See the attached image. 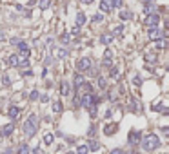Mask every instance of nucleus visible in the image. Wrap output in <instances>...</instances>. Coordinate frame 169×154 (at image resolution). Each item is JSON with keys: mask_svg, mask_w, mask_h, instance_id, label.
Listing matches in <instances>:
<instances>
[{"mask_svg": "<svg viewBox=\"0 0 169 154\" xmlns=\"http://www.w3.org/2000/svg\"><path fill=\"white\" fill-rule=\"evenodd\" d=\"M100 9H102V11H106V13H107V11H111V6H109V4H107V2H106V0H102V2H100Z\"/></svg>", "mask_w": 169, "mask_h": 154, "instance_id": "28", "label": "nucleus"}, {"mask_svg": "<svg viewBox=\"0 0 169 154\" xmlns=\"http://www.w3.org/2000/svg\"><path fill=\"white\" fill-rule=\"evenodd\" d=\"M102 20H104V17H102L100 13H95L93 17H91V22H93V24H100Z\"/></svg>", "mask_w": 169, "mask_h": 154, "instance_id": "24", "label": "nucleus"}, {"mask_svg": "<svg viewBox=\"0 0 169 154\" xmlns=\"http://www.w3.org/2000/svg\"><path fill=\"white\" fill-rule=\"evenodd\" d=\"M51 109H53V113H62L64 111V105H62V102L60 100H56V102H53V105H51Z\"/></svg>", "mask_w": 169, "mask_h": 154, "instance_id": "14", "label": "nucleus"}, {"mask_svg": "<svg viewBox=\"0 0 169 154\" xmlns=\"http://www.w3.org/2000/svg\"><path fill=\"white\" fill-rule=\"evenodd\" d=\"M60 40H62V44H69L71 37H69V35H62V37H60Z\"/></svg>", "mask_w": 169, "mask_h": 154, "instance_id": "35", "label": "nucleus"}, {"mask_svg": "<svg viewBox=\"0 0 169 154\" xmlns=\"http://www.w3.org/2000/svg\"><path fill=\"white\" fill-rule=\"evenodd\" d=\"M18 42H20V38H11V40H9V44H11V45H17Z\"/></svg>", "mask_w": 169, "mask_h": 154, "instance_id": "43", "label": "nucleus"}, {"mask_svg": "<svg viewBox=\"0 0 169 154\" xmlns=\"http://www.w3.org/2000/svg\"><path fill=\"white\" fill-rule=\"evenodd\" d=\"M69 93H71L69 83H67V82H62V83H60V94H62V96H67Z\"/></svg>", "mask_w": 169, "mask_h": 154, "instance_id": "12", "label": "nucleus"}, {"mask_svg": "<svg viewBox=\"0 0 169 154\" xmlns=\"http://www.w3.org/2000/svg\"><path fill=\"white\" fill-rule=\"evenodd\" d=\"M37 98H38V91L35 89V91H31V94H29V100H31V102H35Z\"/></svg>", "mask_w": 169, "mask_h": 154, "instance_id": "33", "label": "nucleus"}, {"mask_svg": "<svg viewBox=\"0 0 169 154\" xmlns=\"http://www.w3.org/2000/svg\"><path fill=\"white\" fill-rule=\"evenodd\" d=\"M116 129H118V125H116V123H107V125L104 127V134H106V136H111V134H115V133H116Z\"/></svg>", "mask_w": 169, "mask_h": 154, "instance_id": "10", "label": "nucleus"}, {"mask_svg": "<svg viewBox=\"0 0 169 154\" xmlns=\"http://www.w3.org/2000/svg\"><path fill=\"white\" fill-rule=\"evenodd\" d=\"M17 154H29V145H27V143H20Z\"/></svg>", "mask_w": 169, "mask_h": 154, "instance_id": "18", "label": "nucleus"}, {"mask_svg": "<svg viewBox=\"0 0 169 154\" xmlns=\"http://www.w3.org/2000/svg\"><path fill=\"white\" fill-rule=\"evenodd\" d=\"M53 141H55V136H53V133H47V134L44 136V143H46V145H51Z\"/></svg>", "mask_w": 169, "mask_h": 154, "instance_id": "21", "label": "nucleus"}, {"mask_svg": "<svg viewBox=\"0 0 169 154\" xmlns=\"http://www.w3.org/2000/svg\"><path fill=\"white\" fill-rule=\"evenodd\" d=\"M2 83L7 87V85H11V78L7 76V75H2Z\"/></svg>", "mask_w": 169, "mask_h": 154, "instance_id": "32", "label": "nucleus"}, {"mask_svg": "<svg viewBox=\"0 0 169 154\" xmlns=\"http://www.w3.org/2000/svg\"><path fill=\"white\" fill-rule=\"evenodd\" d=\"M82 82H84V76H82L80 73H76V75H75V89L80 87V83H82Z\"/></svg>", "mask_w": 169, "mask_h": 154, "instance_id": "23", "label": "nucleus"}, {"mask_svg": "<svg viewBox=\"0 0 169 154\" xmlns=\"http://www.w3.org/2000/svg\"><path fill=\"white\" fill-rule=\"evenodd\" d=\"M87 152H89L87 145H86V143H82V145H78V147H76V152L75 154H87Z\"/></svg>", "mask_w": 169, "mask_h": 154, "instance_id": "20", "label": "nucleus"}, {"mask_svg": "<svg viewBox=\"0 0 169 154\" xmlns=\"http://www.w3.org/2000/svg\"><path fill=\"white\" fill-rule=\"evenodd\" d=\"M6 65L7 67H17L18 65V56L17 55H9V56L6 58Z\"/></svg>", "mask_w": 169, "mask_h": 154, "instance_id": "9", "label": "nucleus"}, {"mask_svg": "<svg viewBox=\"0 0 169 154\" xmlns=\"http://www.w3.org/2000/svg\"><path fill=\"white\" fill-rule=\"evenodd\" d=\"M47 100H49V96H47V94H42V96H40V102H42V103H46Z\"/></svg>", "mask_w": 169, "mask_h": 154, "instance_id": "42", "label": "nucleus"}, {"mask_svg": "<svg viewBox=\"0 0 169 154\" xmlns=\"http://www.w3.org/2000/svg\"><path fill=\"white\" fill-rule=\"evenodd\" d=\"M133 83H135V85H140V83H142V78L138 76V75H135V78H133Z\"/></svg>", "mask_w": 169, "mask_h": 154, "instance_id": "37", "label": "nucleus"}, {"mask_svg": "<svg viewBox=\"0 0 169 154\" xmlns=\"http://www.w3.org/2000/svg\"><path fill=\"white\" fill-rule=\"evenodd\" d=\"M87 149H89L91 152H98V151H100V143H98L96 140H91L89 145H87Z\"/></svg>", "mask_w": 169, "mask_h": 154, "instance_id": "15", "label": "nucleus"}, {"mask_svg": "<svg viewBox=\"0 0 169 154\" xmlns=\"http://www.w3.org/2000/svg\"><path fill=\"white\" fill-rule=\"evenodd\" d=\"M20 114V107L17 105H9V109H7V116H9V120H17Z\"/></svg>", "mask_w": 169, "mask_h": 154, "instance_id": "7", "label": "nucleus"}, {"mask_svg": "<svg viewBox=\"0 0 169 154\" xmlns=\"http://www.w3.org/2000/svg\"><path fill=\"white\" fill-rule=\"evenodd\" d=\"M129 103H131V109H133V111H142V105H138V102H136V100H131Z\"/></svg>", "mask_w": 169, "mask_h": 154, "instance_id": "30", "label": "nucleus"}, {"mask_svg": "<svg viewBox=\"0 0 169 154\" xmlns=\"http://www.w3.org/2000/svg\"><path fill=\"white\" fill-rule=\"evenodd\" d=\"M13 152V151H11V147H9V149H6V151H4V154H11Z\"/></svg>", "mask_w": 169, "mask_h": 154, "instance_id": "47", "label": "nucleus"}, {"mask_svg": "<svg viewBox=\"0 0 169 154\" xmlns=\"http://www.w3.org/2000/svg\"><path fill=\"white\" fill-rule=\"evenodd\" d=\"M67 55H69V51H67L66 47H60V49H58V58H66Z\"/></svg>", "mask_w": 169, "mask_h": 154, "instance_id": "29", "label": "nucleus"}, {"mask_svg": "<svg viewBox=\"0 0 169 154\" xmlns=\"http://www.w3.org/2000/svg\"><path fill=\"white\" fill-rule=\"evenodd\" d=\"M4 40H6V35H4V33H0V42H4Z\"/></svg>", "mask_w": 169, "mask_h": 154, "instance_id": "46", "label": "nucleus"}, {"mask_svg": "<svg viewBox=\"0 0 169 154\" xmlns=\"http://www.w3.org/2000/svg\"><path fill=\"white\" fill-rule=\"evenodd\" d=\"M86 22H87L86 13H78V15H76V25H84Z\"/></svg>", "mask_w": 169, "mask_h": 154, "instance_id": "17", "label": "nucleus"}, {"mask_svg": "<svg viewBox=\"0 0 169 154\" xmlns=\"http://www.w3.org/2000/svg\"><path fill=\"white\" fill-rule=\"evenodd\" d=\"M140 140H142V134H140L138 131H131V133H129V136H127L129 145H138V143H140Z\"/></svg>", "mask_w": 169, "mask_h": 154, "instance_id": "6", "label": "nucleus"}, {"mask_svg": "<svg viewBox=\"0 0 169 154\" xmlns=\"http://www.w3.org/2000/svg\"><path fill=\"white\" fill-rule=\"evenodd\" d=\"M38 125H40V118L38 114H29V118L24 121V125H22V133L26 138H33V136L37 134L38 131Z\"/></svg>", "mask_w": 169, "mask_h": 154, "instance_id": "1", "label": "nucleus"}, {"mask_svg": "<svg viewBox=\"0 0 169 154\" xmlns=\"http://www.w3.org/2000/svg\"><path fill=\"white\" fill-rule=\"evenodd\" d=\"M53 62H55V58H53V56H47V58H46V62H44V64H46V65H51Z\"/></svg>", "mask_w": 169, "mask_h": 154, "instance_id": "40", "label": "nucleus"}, {"mask_svg": "<svg viewBox=\"0 0 169 154\" xmlns=\"http://www.w3.org/2000/svg\"><path fill=\"white\" fill-rule=\"evenodd\" d=\"M33 154H42V151H40V149H38V147H37V149L33 151Z\"/></svg>", "mask_w": 169, "mask_h": 154, "instance_id": "45", "label": "nucleus"}, {"mask_svg": "<svg viewBox=\"0 0 169 154\" xmlns=\"http://www.w3.org/2000/svg\"><path fill=\"white\" fill-rule=\"evenodd\" d=\"M98 87L100 89H106V78H98Z\"/></svg>", "mask_w": 169, "mask_h": 154, "instance_id": "34", "label": "nucleus"}, {"mask_svg": "<svg viewBox=\"0 0 169 154\" xmlns=\"http://www.w3.org/2000/svg\"><path fill=\"white\" fill-rule=\"evenodd\" d=\"M109 154H124V151L122 149H113V151H109Z\"/></svg>", "mask_w": 169, "mask_h": 154, "instance_id": "41", "label": "nucleus"}, {"mask_svg": "<svg viewBox=\"0 0 169 154\" xmlns=\"http://www.w3.org/2000/svg\"><path fill=\"white\" fill-rule=\"evenodd\" d=\"M93 0H82V4H91Z\"/></svg>", "mask_w": 169, "mask_h": 154, "instance_id": "48", "label": "nucleus"}, {"mask_svg": "<svg viewBox=\"0 0 169 154\" xmlns=\"http://www.w3.org/2000/svg\"><path fill=\"white\" fill-rule=\"evenodd\" d=\"M144 24H146L147 27H158V24H160V15H156V13L147 15L146 20H144Z\"/></svg>", "mask_w": 169, "mask_h": 154, "instance_id": "5", "label": "nucleus"}, {"mask_svg": "<svg viewBox=\"0 0 169 154\" xmlns=\"http://www.w3.org/2000/svg\"><path fill=\"white\" fill-rule=\"evenodd\" d=\"M95 133H96V127H95V125H91V127H89V133H87V136H89V138H93Z\"/></svg>", "mask_w": 169, "mask_h": 154, "instance_id": "38", "label": "nucleus"}, {"mask_svg": "<svg viewBox=\"0 0 169 154\" xmlns=\"http://www.w3.org/2000/svg\"><path fill=\"white\" fill-rule=\"evenodd\" d=\"M13 131H15V125H13V123H7V125H4V127L0 129V136H11Z\"/></svg>", "mask_w": 169, "mask_h": 154, "instance_id": "8", "label": "nucleus"}, {"mask_svg": "<svg viewBox=\"0 0 169 154\" xmlns=\"http://www.w3.org/2000/svg\"><path fill=\"white\" fill-rule=\"evenodd\" d=\"M109 76H111V78H116V76H118V69H116V67H113L111 71H109Z\"/></svg>", "mask_w": 169, "mask_h": 154, "instance_id": "36", "label": "nucleus"}, {"mask_svg": "<svg viewBox=\"0 0 169 154\" xmlns=\"http://www.w3.org/2000/svg\"><path fill=\"white\" fill-rule=\"evenodd\" d=\"M146 60H147L149 64H156V60H158V56H156L155 53H149V55H146Z\"/></svg>", "mask_w": 169, "mask_h": 154, "instance_id": "25", "label": "nucleus"}, {"mask_svg": "<svg viewBox=\"0 0 169 154\" xmlns=\"http://www.w3.org/2000/svg\"><path fill=\"white\" fill-rule=\"evenodd\" d=\"M164 47H166V42H164V40H156L155 49H156V51H160V49H164Z\"/></svg>", "mask_w": 169, "mask_h": 154, "instance_id": "31", "label": "nucleus"}, {"mask_svg": "<svg viewBox=\"0 0 169 154\" xmlns=\"http://www.w3.org/2000/svg\"><path fill=\"white\" fill-rule=\"evenodd\" d=\"M147 37H149L151 40L156 42V40H160V38H166V37H167V31H166V29L162 31V29H158V27H149Z\"/></svg>", "mask_w": 169, "mask_h": 154, "instance_id": "3", "label": "nucleus"}, {"mask_svg": "<svg viewBox=\"0 0 169 154\" xmlns=\"http://www.w3.org/2000/svg\"><path fill=\"white\" fill-rule=\"evenodd\" d=\"M122 6H124V0H111V7L122 9Z\"/></svg>", "mask_w": 169, "mask_h": 154, "instance_id": "26", "label": "nucleus"}, {"mask_svg": "<svg viewBox=\"0 0 169 154\" xmlns=\"http://www.w3.org/2000/svg\"><path fill=\"white\" fill-rule=\"evenodd\" d=\"M49 4H51V0H38V7L40 9H49Z\"/></svg>", "mask_w": 169, "mask_h": 154, "instance_id": "22", "label": "nucleus"}, {"mask_svg": "<svg viewBox=\"0 0 169 154\" xmlns=\"http://www.w3.org/2000/svg\"><path fill=\"white\" fill-rule=\"evenodd\" d=\"M160 147V138L156 134H147L142 138V149L146 151V152H151V151H155V149H158Z\"/></svg>", "mask_w": 169, "mask_h": 154, "instance_id": "2", "label": "nucleus"}, {"mask_svg": "<svg viewBox=\"0 0 169 154\" xmlns=\"http://www.w3.org/2000/svg\"><path fill=\"white\" fill-rule=\"evenodd\" d=\"M131 18H133L131 11H124V9L120 11V20H122V22H127V20H131Z\"/></svg>", "mask_w": 169, "mask_h": 154, "instance_id": "16", "label": "nucleus"}, {"mask_svg": "<svg viewBox=\"0 0 169 154\" xmlns=\"http://www.w3.org/2000/svg\"><path fill=\"white\" fill-rule=\"evenodd\" d=\"M91 67H93V64H91L89 58H78V60H76V69H78V73H86V71H89Z\"/></svg>", "mask_w": 169, "mask_h": 154, "instance_id": "4", "label": "nucleus"}, {"mask_svg": "<svg viewBox=\"0 0 169 154\" xmlns=\"http://www.w3.org/2000/svg\"><path fill=\"white\" fill-rule=\"evenodd\" d=\"M111 62H113L111 49H106V53H104V65H111Z\"/></svg>", "mask_w": 169, "mask_h": 154, "instance_id": "13", "label": "nucleus"}, {"mask_svg": "<svg viewBox=\"0 0 169 154\" xmlns=\"http://www.w3.org/2000/svg\"><path fill=\"white\" fill-rule=\"evenodd\" d=\"M113 40H115V37H113L111 33H104V35L100 37V42H102L104 45H111Z\"/></svg>", "mask_w": 169, "mask_h": 154, "instance_id": "11", "label": "nucleus"}, {"mask_svg": "<svg viewBox=\"0 0 169 154\" xmlns=\"http://www.w3.org/2000/svg\"><path fill=\"white\" fill-rule=\"evenodd\" d=\"M153 11H155V4H151V2H146V4H144V13L151 15Z\"/></svg>", "mask_w": 169, "mask_h": 154, "instance_id": "19", "label": "nucleus"}, {"mask_svg": "<svg viewBox=\"0 0 169 154\" xmlns=\"http://www.w3.org/2000/svg\"><path fill=\"white\" fill-rule=\"evenodd\" d=\"M18 65L20 67H29V58H18Z\"/></svg>", "mask_w": 169, "mask_h": 154, "instance_id": "27", "label": "nucleus"}, {"mask_svg": "<svg viewBox=\"0 0 169 154\" xmlns=\"http://www.w3.org/2000/svg\"><path fill=\"white\" fill-rule=\"evenodd\" d=\"M22 76H33V73L27 69V71H24V73H22Z\"/></svg>", "mask_w": 169, "mask_h": 154, "instance_id": "44", "label": "nucleus"}, {"mask_svg": "<svg viewBox=\"0 0 169 154\" xmlns=\"http://www.w3.org/2000/svg\"><path fill=\"white\" fill-rule=\"evenodd\" d=\"M122 31H124V27H122V25H120V27H116V29H115V31H113L111 35H113V37H115V35H122Z\"/></svg>", "mask_w": 169, "mask_h": 154, "instance_id": "39", "label": "nucleus"}]
</instances>
